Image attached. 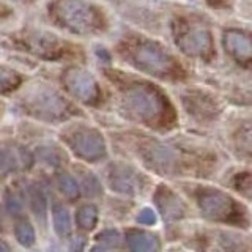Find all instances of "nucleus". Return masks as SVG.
<instances>
[{
	"label": "nucleus",
	"instance_id": "9d476101",
	"mask_svg": "<svg viewBox=\"0 0 252 252\" xmlns=\"http://www.w3.org/2000/svg\"><path fill=\"white\" fill-rule=\"evenodd\" d=\"M155 202L165 222H173V220L183 219L186 215L185 202L165 186L158 188V191L155 194Z\"/></svg>",
	"mask_w": 252,
	"mask_h": 252
},
{
	"label": "nucleus",
	"instance_id": "39448f33",
	"mask_svg": "<svg viewBox=\"0 0 252 252\" xmlns=\"http://www.w3.org/2000/svg\"><path fill=\"white\" fill-rule=\"evenodd\" d=\"M66 144L77 158L89 162L99 161L106 156L104 139L96 129L76 128L66 136Z\"/></svg>",
	"mask_w": 252,
	"mask_h": 252
},
{
	"label": "nucleus",
	"instance_id": "dca6fc26",
	"mask_svg": "<svg viewBox=\"0 0 252 252\" xmlns=\"http://www.w3.org/2000/svg\"><path fill=\"white\" fill-rule=\"evenodd\" d=\"M27 194H29V205H30L32 213L36 216L39 222L44 224L46 216H47V199H46L43 188L36 183H32L27 188Z\"/></svg>",
	"mask_w": 252,
	"mask_h": 252
},
{
	"label": "nucleus",
	"instance_id": "9b49d317",
	"mask_svg": "<svg viewBox=\"0 0 252 252\" xmlns=\"http://www.w3.org/2000/svg\"><path fill=\"white\" fill-rule=\"evenodd\" d=\"M109 185L115 192L120 194H136L140 188L137 173L128 165L114 164L109 169Z\"/></svg>",
	"mask_w": 252,
	"mask_h": 252
},
{
	"label": "nucleus",
	"instance_id": "0eeeda50",
	"mask_svg": "<svg viewBox=\"0 0 252 252\" xmlns=\"http://www.w3.org/2000/svg\"><path fill=\"white\" fill-rule=\"evenodd\" d=\"M63 82H65L69 93H73L77 99L84 102H94L98 99V85L94 79L82 69L71 68L63 74Z\"/></svg>",
	"mask_w": 252,
	"mask_h": 252
},
{
	"label": "nucleus",
	"instance_id": "f257e3e1",
	"mask_svg": "<svg viewBox=\"0 0 252 252\" xmlns=\"http://www.w3.org/2000/svg\"><path fill=\"white\" fill-rule=\"evenodd\" d=\"M197 205L202 215L215 222L243 225L244 213L230 195L215 188H203L197 191Z\"/></svg>",
	"mask_w": 252,
	"mask_h": 252
},
{
	"label": "nucleus",
	"instance_id": "ddd939ff",
	"mask_svg": "<svg viewBox=\"0 0 252 252\" xmlns=\"http://www.w3.org/2000/svg\"><path fill=\"white\" fill-rule=\"evenodd\" d=\"M27 44L36 55H39V57H46V59L57 57L62 49V44L59 39L49 33H46V32L29 35Z\"/></svg>",
	"mask_w": 252,
	"mask_h": 252
},
{
	"label": "nucleus",
	"instance_id": "c756f323",
	"mask_svg": "<svg viewBox=\"0 0 252 252\" xmlns=\"http://www.w3.org/2000/svg\"><path fill=\"white\" fill-rule=\"evenodd\" d=\"M85 248V238L84 236H77L71 243V252H82Z\"/></svg>",
	"mask_w": 252,
	"mask_h": 252
},
{
	"label": "nucleus",
	"instance_id": "bb28decb",
	"mask_svg": "<svg viewBox=\"0 0 252 252\" xmlns=\"http://www.w3.org/2000/svg\"><path fill=\"white\" fill-rule=\"evenodd\" d=\"M96 241L104 244L106 248H115V246H120L122 236L115 228H107V230H102L96 235Z\"/></svg>",
	"mask_w": 252,
	"mask_h": 252
},
{
	"label": "nucleus",
	"instance_id": "f3484780",
	"mask_svg": "<svg viewBox=\"0 0 252 252\" xmlns=\"http://www.w3.org/2000/svg\"><path fill=\"white\" fill-rule=\"evenodd\" d=\"M52 224L54 230L60 238H66L71 235V216L63 203L55 202L52 205Z\"/></svg>",
	"mask_w": 252,
	"mask_h": 252
},
{
	"label": "nucleus",
	"instance_id": "a878e982",
	"mask_svg": "<svg viewBox=\"0 0 252 252\" xmlns=\"http://www.w3.org/2000/svg\"><path fill=\"white\" fill-rule=\"evenodd\" d=\"M220 246H224L225 252H248L246 244L232 233L220 235Z\"/></svg>",
	"mask_w": 252,
	"mask_h": 252
},
{
	"label": "nucleus",
	"instance_id": "412c9836",
	"mask_svg": "<svg viewBox=\"0 0 252 252\" xmlns=\"http://www.w3.org/2000/svg\"><path fill=\"white\" fill-rule=\"evenodd\" d=\"M57 186L60 192L66 197L68 200H76L79 194H81V188H79L77 181L69 175V173H60L57 177Z\"/></svg>",
	"mask_w": 252,
	"mask_h": 252
},
{
	"label": "nucleus",
	"instance_id": "6ab92c4d",
	"mask_svg": "<svg viewBox=\"0 0 252 252\" xmlns=\"http://www.w3.org/2000/svg\"><path fill=\"white\" fill-rule=\"evenodd\" d=\"M14 236L22 248H32L36 241L35 227L26 218H19L14 222Z\"/></svg>",
	"mask_w": 252,
	"mask_h": 252
},
{
	"label": "nucleus",
	"instance_id": "f03ea898",
	"mask_svg": "<svg viewBox=\"0 0 252 252\" xmlns=\"http://www.w3.org/2000/svg\"><path fill=\"white\" fill-rule=\"evenodd\" d=\"M52 14L63 27L74 33H92L99 27V18L84 0H57L52 5Z\"/></svg>",
	"mask_w": 252,
	"mask_h": 252
},
{
	"label": "nucleus",
	"instance_id": "1a4fd4ad",
	"mask_svg": "<svg viewBox=\"0 0 252 252\" xmlns=\"http://www.w3.org/2000/svg\"><path fill=\"white\" fill-rule=\"evenodd\" d=\"M142 155H144L145 162L152 169H155L159 173H173L177 170V156L169 147H165L158 142H148L147 145L142 148Z\"/></svg>",
	"mask_w": 252,
	"mask_h": 252
},
{
	"label": "nucleus",
	"instance_id": "7c9ffc66",
	"mask_svg": "<svg viewBox=\"0 0 252 252\" xmlns=\"http://www.w3.org/2000/svg\"><path fill=\"white\" fill-rule=\"evenodd\" d=\"M0 252H11L10 244H8L6 241H3L2 238H0Z\"/></svg>",
	"mask_w": 252,
	"mask_h": 252
},
{
	"label": "nucleus",
	"instance_id": "7ed1b4c3",
	"mask_svg": "<svg viewBox=\"0 0 252 252\" xmlns=\"http://www.w3.org/2000/svg\"><path fill=\"white\" fill-rule=\"evenodd\" d=\"M125 102L134 115L148 123L159 120L165 109L164 98L153 87L145 84H136L129 87L125 94Z\"/></svg>",
	"mask_w": 252,
	"mask_h": 252
},
{
	"label": "nucleus",
	"instance_id": "aec40b11",
	"mask_svg": "<svg viewBox=\"0 0 252 252\" xmlns=\"http://www.w3.org/2000/svg\"><path fill=\"white\" fill-rule=\"evenodd\" d=\"M79 173H81L79 177H81L82 192L87 197H99L102 194V188H101V183L96 178V175L89 170H79Z\"/></svg>",
	"mask_w": 252,
	"mask_h": 252
},
{
	"label": "nucleus",
	"instance_id": "423d86ee",
	"mask_svg": "<svg viewBox=\"0 0 252 252\" xmlns=\"http://www.w3.org/2000/svg\"><path fill=\"white\" fill-rule=\"evenodd\" d=\"M134 63L155 76H169L175 69L173 60L153 43H140L134 49Z\"/></svg>",
	"mask_w": 252,
	"mask_h": 252
},
{
	"label": "nucleus",
	"instance_id": "20e7f679",
	"mask_svg": "<svg viewBox=\"0 0 252 252\" xmlns=\"http://www.w3.org/2000/svg\"><path fill=\"white\" fill-rule=\"evenodd\" d=\"M27 107L32 114H35L44 120H60L69 114V104L60 94L47 87H38L27 98Z\"/></svg>",
	"mask_w": 252,
	"mask_h": 252
},
{
	"label": "nucleus",
	"instance_id": "4be33fe9",
	"mask_svg": "<svg viewBox=\"0 0 252 252\" xmlns=\"http://www.w3.org/2000/svg\"><path fill=\"white\" fill-rule=\"evenodd\" d=\"M3 200H5V208H6L8 213H10V215H13V216H22V213H24V202H22L21 195L18 192L13 191V189H6Z\"/></svg>",
	"mask_w": 252,
	"mask_h": 252
},
{
	"label": "nucleus",
	"instance_id": "2f4dec72",
	"mask_svg": "<svg viewBox=\"0 0 252 252\" xmlns=\"http://www.w3.org/2000/svg\"><path fill=\"white\" fill-rule=\"evenodd\" d=\"M89 252H109V251L106 249V246H93Z\"/></svg>",
	"mask_w": 252,
	"mask_h": 252
},
{
	"label": "nucleus",
	"instance_id": "c85d7f7f",
	"mask_svg": "<svg viewBox=\"0 0 252 252\" xmlns=\"http://www.w3.org/2000/svg\"><path fill=\"white\" fill-rule=\"evenodd\" d=\"M137 222L142 225H153L156 224V215L152 208H144L137 215Z\"/></svg>",
	"mask_w": 252,
	"mask_h": 252
},
{
	"label": "nucleus",
	"instance_id": "5701e85b",
	"mask_svg": "<svg viewBox=\"0 0 252 252\" xmlns=\"http://www.w3.org/2000/svg\"><path fill=\"white\" fill-rule=\"evenodd\" d=\"M233 186L240 194L252 200V172H243L238 173L233 178Z\"/></svg>",
	"mask_w": 252,
	"mask_h": 252
},
{
	"label": "nucleus",
	"instance_id": "393cba45",
	"mask_svg": "<svg viewBox=\"0 0 252 252\" xmlns=\"http://www.w3.org/2000/svg\"><path fill=\"white\" fill-rule=\"evenodd\" d=\"M19 82H21L19 74H16L11 69L0 68V93L11 92L14 87H18Z\"/></svg>",
	"mask_w": 252,
	"mask_h": 252
},
{
	"label": "nucleus",
	"instance_id": "4468645a",
	"mask_svg": "<svg viewBox=\"0 0 252 252\" xmlns=\"http://www.w3.org/2000/svg\"><path fill=\"white\" fill-rule=\"evenodd\" d=\"M227 51L241 62L252 60V39L241 32L230 30L224 36Z\"/></svg>",
	"mask_w": 252,
	"mask_h": 252
},
{
	"label": "nucleus",
	"instance_id": "2eb2a0df",
	"mask_svg": "<svg viewBox=\"0 0 252 252\" xmlns=\"http://www.w3.org/2000/svg\"><path fill=\"white\" fill-rule=\"evenodd\" d=\"M19 162L24 165H30V155L22 148L14 150L6 145H0V173H10L18 169Z\"/></svg>",
	"mask_w": 252,
	"mask_h": 252
},
{
	"label": "nucleus",
	"instance_id": "6e6552de",
	"mask_svg": "<svg viewBox=\"0 0 252 252\" xmlns=\"http://www.w3.org/2000/svg\"><path fill=\"white\" fill-rule=\"evenodd\" d=\"M181 51L194 57H208L211 54V38L203 27L191 26L177 38Z\"/></svg>",
	"mask_w": 252,
	"mask_h": 252
},
{
	"label": "nucleus",
	"instance_id": "a211bd4d",
	"mask_svg": "<svg viewBox=\"0 0 252 252\" xmlns=\"http://www.w3.org/2000/svg\"><path fill=\"white\" fill-rule=\"evenodd\" d=\"M76 224L81 230L90 232L98 224V208L92 203L81 205L76 210Z\"/></svg>",
	"mask_w": 252,
	"mask_h": 252
},
{
	"label": "nucleus",
	"instance_id": "f8f14e48",
	"mask_svg": "<svg viewBox=\"0 0 252 252\" xmlns=\"http://www.w3.org/2000/svg\"><path fill=\"white\" fill-rule=\"evenodd\" d=\"M126 244L129 252H158L159 251V240L152 232L140 230V228H129L126 230Z\"/></svg>",
	"mask_w": 252,
	"mask_h": 252
},
{
	"label": "nucleus",
	"instance_id": "cd10ccee",
	"mask_svg": "<svg viewBox=\"0 0 252 252\" xmlns=\"http://www.w3.org/2000/svg\"><path fill=\"white\" fill-rule=\"evenodd\" d=\"M39 156H41L43 161H46L49 165H59L62 162V156L59 153V150H55L52 147L39 148Z\"/></svg>",
	"mask_w": 252,
	"mask_h": 252
},
{
	"label": "nucleus",
	"instance_id": "b1692460",
	"mask_svg": "<svg viewBox=\"0 0 252 252\" xmlns=\"http://www.w3.org/2000/svg\"><path fill=\"white\" fill-rule=\"evenodd\" d=\"M236 145L241 152L252 155V123L244 125L236 134Z\"/></svg>",
	"mask_w": 252,
	"mask_h": 252
}]
</instances>
